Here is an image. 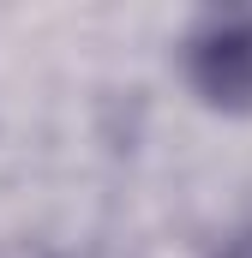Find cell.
I'll list each match as a JSON object with an SVG mask.
<instances>
[{"label":"cell","mask_w":252,"mask_h":258,"mask_svg":"<svg viewBox=\"0 0 252 258\" xmlns=\"http://www.w3.org/2000/svg\"><path fill=\"white\" fill-rule=\"evenodd\" d=\"M192 84L216 108H252V30L246 24H210L192 42Z\"/></svg>","instance_id":"obj_1"},{"label":"cell","mask_w":252,"mask_h":258,"mask_svg":"<svg viewBox=\"0 0 252 258\" xmlns=\"http://www.w3.org/2000/svg\"><path fill=\"white\" fill-rule=\"evenodd\" d=\"M216 258H252V228H240L234 240H222V252Z\"/></svg>","instance_id":"obj_2"}]
</instances>
